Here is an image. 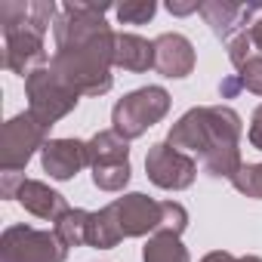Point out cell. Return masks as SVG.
<instances>
[{"label":"cell","mask_w":262,"mask_h":262,"mask_svg":"<svg viewBox=\"0 0 262 262\" xmlns=\"http://www.w3.org/2000/svg\"><path fill=\"white\" fill-rule=\"evenodd\" d=\"M145 173L148 179L158 185V188H167V191H182L194 182L198 176V164L191 155L173 148L170 142H158L148 148V158H145Z\"/></svg>","instance_id":"cell-8"},{"label":"cell","mask_w":262,"mask_h":262,"mask_svg":"<svg viewBox=\"0 0 262 262\" xmlns=\"http://www.w3.org/2000/svg\"><path fill=\"white\" fill-rule=\"evenodd\" d=\"M170 111V93L164 86H142L126 93L114 111H111V129L120 133L126 142L129 139H139L145 129H151L158 120H164Z\"/></svg>","instance_id":"cell-4"},{"label":"cell","mask_w":262,"mask_h":262,"mask_svg":"<svg viewBox=\"0 0 262 262\" xmlns=\"http://www.w3.org/2000/svg\"><path fill=\"white\" fill-rule=\"evenodd\" d=\"M198 13L204 16V22L210 25V31L219 40H234L237 34H244L247 22L253 19L256 7H244V4H228V0H204L198 7Z\"/></svg>","instance_id":"cell-11"},{"label":"cell","mask_w":262,"mask_h":262,"mask_svg":"<svg viewBox=\"0 0 262 262\" xmlns=\"http://www.w3.org/2000/svg\"><path fill=\"white\" fill-rule=\"evenodd\" d=\"M68 247L56 231H40L31 225H10L0 237V262H65Z\"/></svg>","instance_id":"cell-6"},{"label":"cell","mask_w":262,"mask_h":262,"mask_svg":"<svg viewBox=\"0 0 262 262\" xmlns=\"http://www.w3.org/2000/svg\"><path fill=\"white\" fill-rule=\"evenodd\" d=\"M237 262H262V259H259V256H241Z\"/></svg>","instance_id":"cell-31"},{"label":"cell","mask_w":262,"mask_h":262,"mask_svg":"<svg viewBox=\"0 0 262 262\" xmlns=\"http://www.w3.org/2000/svg\"><path fill=\"white\" fill-rule=\"evenodd\" d=\"M123 237H120V228H117V219L111 213V207H102L99 213L90 216V231H86V244L96 247V250H111L117 247Z\"/></svg>","instance_id":"cell-17"},{"label":"cell","mask_w":262,"mask_h":262,"mask_svg":"<svg viewBox=\"0 0 262 262\" xmlns=\"http://www.w3.org/2000/svg\"><path fill=\"white\" fill-rule=\"evenodd\" d=\"M40 161H43V170L53 179L65 182V179L77 176L83 167H90L86 142H80V139H50L40 151Z\"/></svg>","instance_id":"cell-12"},{"label":"cell","mask_w":262,"mask_h":262,"mask_svg":"<svg viewBox=\"0 0 262 262\" xmlns=\"http://www.w3.org/2000/svg\"><path fill=\"white\" fill-rule=\"evenodd\" d=\"M247 136H250V145L262 151V105L253 111V120H250V133H247Z\"/></svg>","instance_id":"cell-26"},{"label":"cell","mask_w":262,"mask_h":262,"mask_svg":"<svg viewBox=\"0 0 262 262\" xmlns=\"http://www.w3.org/2000/svg\"><path fill=\"white\" fill-rule=\"evenodd\" d=\"M22 179H25V176H19V173H4V182H0V194H4V198H16Z\"/></svg>","instance_id":"cell-27"},{"label":"cell","mask_w":262,"mask_h":262,"mask_svg":"<svg viewBox=\"0 0 262 262\" xmlns=\"http://www.w3.org/2000/svg\"><path fill=\"white\" fill-rule=\"evenodd\" d=\"M198 0H194V4H176V0H170V4H167V10L173 13V16H188V13H198Z\"/></svg>","instance_id":"cell-28"},{"label":"cell","mask_w":262,"mask_h":262,"mask_svg":"<svg viewBox=\"0 0 262 262\" xmlns=\"http://www.w3.org/2000/svg\"><path fill=\"white\" fill-rule=\"evenodd\" d=\"M28 16H31V4H22V0H4V4H0V28H4V37L28 28Z\"/></svg>","instance_id":"cell-19"},{"label":"cell","mask_w":262,"mask_h":262,"mask_svg":"<svg viewBox=\"0 0 262 262\" xmlns=\"http://www.w3.org/2000/svg\"><path fill=\"white\" fill-rule=\"evenodd\" d=\"M188 228V213L182 204L176 201H161V231H173V234H182Z\"/></svg>","instance_id":"cell-22"},{"label":"cell","mask_w":262,"mask_h":262,"mask_svg":"<svg viewBox=\"0 0 262 262\" xmlns=\"http://www.w3.org/2000/svg\"><path fill=\"white\" fill-rule=\"evenodd\" d=\"M16 201H19L31 216L50 219V222H56V219L68 210L65 198H62L59 191H53L47 182H37V179H22V185H19V191H16Z\"/></svg>","instance_id":"cell-14"},{"label":"cell","mask_w":262,"mask_h":262,"mask_svg":"<svg viewBox=\"0 0 262 262\" xmlns=\"http://www.w3.org/2000/svg\"><path fill=\"white\" fill-rule=\"evenodd\" d=\"M250 40H253V47H256V50H262V19L250 25Z\"/></svg>","instance_id":"cell-30"},{"label":"cell","mask_w":262,"mask_h":262,"mask_svg":"<svg viewBox=\"0 0 262 262\" xmlns=\"http://www.w3.org/2000/svg\"><path fill=\"white\" fill-rule=\"evenodd\" d=\"M90 216L93 213H86V210H65L59 219H56V225H53V231H56V237L65 244V247H80V244H86V231H90Z\"/></svg>","instance_id":"cell-18"},{"label":"cell","mask_w":262,"mask_h":262,"mask_svg":"<svg viewBox=\"0 0 262 262\" xmlns=\"http://www.w3.org/2000/svg\"><path fill=\"white\" fill-rule=\"evenodd\" d=\"M56 19H59V10H56V4H53V0H34V4H31L28 25H31L34 31L47 34V31L56 25Z\"/></svg>","instance_id":"cell-23"},{"label":"cell","mask_w":262,"mask_h":262,"mask_svg":"<svg viewBox=\"0 0 262 262\" xmlns=\"http://www.w3.org/2000/svg\"><path fill=\"white\" fill-rule=\"evenodd\" d=\"M108 4H65L56 25L53 71L77 96H102L111 90L114 65V31L105 22Z\"/></svg>","instance_id":"cell-1"},{"label":"cell","mask_w":262,"mask_h":262,"mask_svg":"<svg viewBox=\"0 0 262 262\" xmlns=\"http://www.w3.org/2000/svg\"><path fill=\"white\" fill-rule=\"evenodd\" d=\"M114 65L123 71L155 68V40H145L139 34H117L114 37Z\"/></svg>","instance_id":"cell-15"},{"label":"cell","mask_w":262,"mask_h":262,"mask_svg":"<svg viewBox=\"0 0 262 262\" xmlns=\"http://www.w3.org/2000/svg\"><path fill=\"white\" fill-rule=\"evenodd\" d=\"M231 185H234L241 194L262 201V164H244V167L234 173Z\"/></svg>","instance_id":"cell-21"},{"label":"cell","mask_w":262,"mask_h":262,"mask_svg":"<svg viewBox=\"0 0 262 262\" xmlns=\"http://www.w3.org/2000/svg\"><path fill=\"white\" fill-rule=\"evenodd\" d=\"M237 83H241V90H250V93L262 96V56H250L247 59V65L237 74Z\"/></svg>","instance_id":"cell-24"},{"label":"cell","mask_w":262,"mask_h":262,"mask_svg":"<svg viewBox=\"0 0 262 262\" xmlns=\"http://www.w3.org/2000/svg\"><path fill=\"white\" fill-rule=\"evenodd\" d=\"M50 129L43 123H37L28 111L16 114L4 123V133H0V167L4 173H19L28 167V161L34 158V151L50 142L47 139Z\"/></svg>","instance_id":"cell-7"},{"label":"cell","mask_w":262,"mask_h":262,"mask_svg":"<svg viewBox=\"0 0 262 262\" xmlns=\"http://www.w3.org/2000/svg\"><path fill=\"white\" fill-rule=\"evenodd\" d=\"M155 68L164 77H188L194 68V47L185 34H161L155 40Z\"/></svg>","instance_id":"cell-13"},{"label":"cell","mask_w":262,"mask_h":262,"mask_svg":"<svg viewBox=\"0 0 262 262\" xmlns=\"http://www.w3.org/2000/svg\"><path fill=\"white\" fill-rule=\"evenodd\" d=\"M86 161L93 167L96 188L120 191L129 182V145L114 129H102L86 142Z\"/></svg>","instance_id":"cell-5"},{"label":"cell","mask_w":262,"mask_h":262,"mask_svg":"<svg viewBox=\"0 0 262 262\" xmlns=\"http://www.w3.org/2000/svg\"><path fill=\"white\" fill-rule=\"evenodd\" d=\"M108 207L117 219L120 237H142V234L161 231V201H151V198L133 191V194L117 198Z\"/></svg>","instance_id":"cell-9"},{"label":"cell","mask_w":262,"mask_h":262,"mask_svg":"<svg viewBox=\"0 0 262 262\" xmlns=\"http://www.w3.org/2000/svg\"><path fill=\"white\" fill-rule=\"evenodd\" d=\"M114 13H117V19L123 25H142L158 13V4L155 0H126V4L114 7Z\"/></svg>","instance_id":"cell-20"},{"label":"cell","mask_w":262,"mask_h":262,"mask_svg":"<svg viewBox=\"0 0 262 262\" xmlns=\"http://www.w3.org/2000/svg\"><path fill=\"white\" fill-rule=\"evenodd\" d=\"M250 50H253L250 31H244V34H237L234 40H228V59H231V65H234L237 71L247 65V59H250Z\"/></svg>","instance_id":"cell-25"},{"label":"cell","mask_w":262,"mask_h":262,"mask_svg":"<svg viewBox=\"0 0 262 262\" xmlns=\"http://www.w3.org/2000/svg\"><path fill=\"white\" fill-rule=\"evenodd\" d=\"M201 262H237V256H231V253H225V250H213V253H207Z\"/></svg>","instance_id":"cell-29"},{"label":"cell","mask_w":262,"mask_h":262,"mask_svg":"<svg viewBox=\"0 0 262 262\" xmlns=\"http://www.w3.org/2000/svg\"><path fill=\"white\" fill-rule=\"evenodd\" d=\"M25 93H28V114L43 123L47 129L71 114L80 102V96L53 71V65H40L25 77Z\"/></svg>","instance_id":"cell-3"},{"label":"cell","mask_w":262,"mask_h":262,"mask_svg":"<svg viewBox=\"0 0 262 262\" xmlns=\"http://www.w3.org/2000/svg\"><path fill=\"white\" fill-rule=\"evenodd\" d=\"M43 59H47L43 34H40V31H34L31 25L7 37V47H4V68H10L13 74L28 77L34 68H40V65H43Z\"/></svg>","instance_id":"cell-10"},{"label":"cell","mask_w":262,"mask_h":262,"mask_svg":"<svg viewBox=\"0 0 262 262\" xmlns=\"http://www.w3.org/2000/svg\"><path fill=\"white\" fill-rule=\"evenodd\" d=\"M142 259L145 262H191L188 250L182 247L179 234H173V231H155L142 250Z\"/></svg>","instance_id":"cell-16"},{"label":"cell","mask_w":262,"mask_h":262,"mask_svg":"<svg viewBox=\"0 0 262 262\" xmlns=\"http://www.w3.org/2000/svg\"><path fill=\"white\" fill-rule=\"evenodd\" d=\"M241 117L234 108L228 105H204V108H191L185 111L173 129L167 142L179 151H194L201 158L219 151V148H237L241 142Z\"/></svg>","instance_id":"cell-2"}]
</instances>
